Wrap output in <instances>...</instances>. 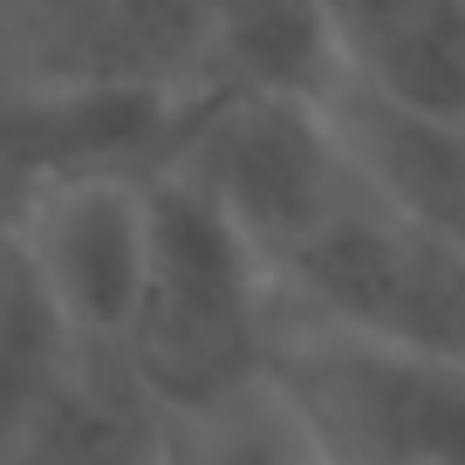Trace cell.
Here are the masks:
<instances>
[{
	"label": "cell",
	"mask_w": 465,
	"mask_h": 465,
	"mask_svg": "<svg viewBox=\"0 0 465 465\" xmlns=\"http://www.w3.org/2000/svg\"><path fill=\"white\" fill-rule=\"evenodd\" d=\"M281 335V294L267 261L185 185L151 178V253L137 281L131 322L116 356L172 411L199 424L267 383V356Z\"/></svg>",
	"instance_id": "6da1fadb"
},
{
	"label": "cell",
	"mask_w": 465,
	"mask_h": 465,
	"mask_svg": "<svg viewBox=\"0 0 465 465\" xmlns=\"http://www.w3.org/2000/svg\"><path fill=\"white\" fill-rule=\"evenodd\" d=\"M274 294L302 329L465 363V261L397 219L363 178L274 267Z\"/></svg>",
	"instance_id": "7a4b0ae2"
},
{
	"label": "cell",
	"mask_w": 465,
	"mask_h": 465,
	"mask_svg": "<svg viewBox=\"0 0 465 465\" xmlns=\"http://www.w3.org/2000/svg\"><path fill=\"white\" fill-rule=\"evenodd\" d=\"M267 391L329 465H465V363L281 315Z\"/></svg>",
	"instance_id": "3957f363"
},
{
	"label": "cell",
	"mask_w": 465,
	"mask_h": 465,
	"mask_svg": "<svg viewBox=\"0 0 465 465\" xmlns=\"http://www.w3.org/2000/svg\"><path fill=\"white\" fill-rule=\"evenodd\" d=\"M172 178H185L274 274L308 232L349 199L356 172L329 124V103L281 96H205L192 103Z\"/></svg>",
	"instance_id": "277c9868"
},
{
	"label": "cell",
	"mask_w": 465,
	"mask_h": 465,
	"mask_svg": "<svg viewBox=\"0 0 465 465\" xmlns=\"http://www.w3.org/2000/svg\"><path fill=\"white\" fill-rule=\"evenodd\" d=\"M199 89L137 75H48L0 103V164L15 185L55 178H158Z\"/></svg>",
	"instance_id": "5b68a950"
},
{
	"label": "cell",
	"mask_w": 465,
	"mask_h": 465,
	"mask_svg": "<svg viewBox=\"0 0 465 465\" xmlns=\"http://www.w3.org/2000/svg\"><path fill=\"white\" fill-rule=\"evenodd\" d=\"M42 294L83 342L116 349L151 253V178H55L28 185L0 219Z\"/></svg>",
	"instance_id": "8992f818"
},
{
	"label": "cell",
	"mask_w": 465,
	"mask_h": 465,
	"mask_svg": "<svg viewBox=\"0 0 465 465\" xmlns=\"http://www.w3.org/2000/svg\"><path fill=\"white\" fill-rule=\"evenodd\" d=\"M342 89L465 124V0H322Z\"/></svg>",
	"instance_id": "52a82bcc"
},
{
	"label": "cell",
	"mask_w": 465,
	"mask_h": 465,
	"mask_svg": "<svg viewBox=\"0 0 465 465\" xmlns=\"http://www.w3.org/2000/svg\"><path fill=\"white\" fill-rule=\"evenodd\" d=\"M178 431L185 424L124 370L116 349H83L0 465H178Z\"/></svg>",
	"instance_id": "ba28073f"
},
{
	"label": "cell",
	"mask_w": 465,
	"mask_h": 465,
	"mask_svg": "<svg viewBox=\"0 0 465 465\" xmlns=\"http://www.w3.org/2000/svg\"><path fill=\"white\" fill-rule=\"evenodd\" d=\"M329 124L342 137L356 178L397 219H411L445 253L465 261V124L411 116L377 96H356V89H335Z\"/></svg>",
	"instance_id": "9c48e42d"
},
{
	"label": "cell",
	"mask_w": 465,
	"mask_h": 465,
	"mask_svg": "<svg viewBox=\"0 0 465 465\" xmlns=\"http://www.w3.org/2000/svg\"><path fill=\"white\" fill-rule=\"evenodd\" d=\"M199 89L205 96L335 103L342 62H335L322 0H205Z\"/></svg>",
	"instance_id": "30bf717a"
},
{
	"label": "cell",
	"mask_w": 465,
	"mask_h": 465,
	"mask_svg": "<svg viewBox=\"0 0 465 465\" xmlns=\"http://www.w3.org/2000/svg\"><path fill=\"white\" fill-rule=\"evenodd\" d=\"M83 349H96V342H83L62 322V308L35 281L28 253L0 226V451L15 445V431L42 411V397L75 370Z\"/></svg>",
	"instance_id": "8fae6325"
},
{
	"label": "cell",
	"mask_w": 465,
	"mask_h": 465,
	"mask_svg": "<svg viewBox=\"0 0 465 465\" xmlns=\"http://www.w3.org/2000/svg\"><path fill=\"white\" fill-rule=\"evenodd\" d=\"M178 465H329V459H322V445L288 418V404L261 383L253 397L185 424V431H178Z\"/></svg>",
	"instance_id": "7c38bea8"
}]
</instances>
